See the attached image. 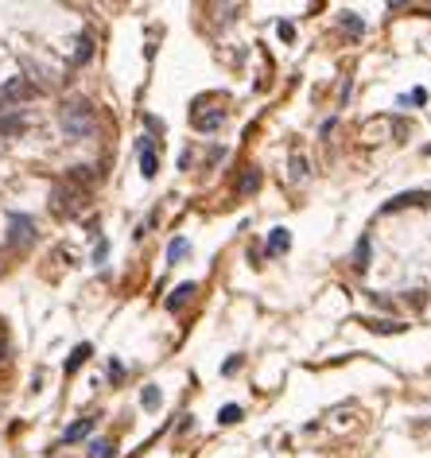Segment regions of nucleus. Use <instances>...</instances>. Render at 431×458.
<instances>
[{
  "instance_id": "obj_1",
  "label": "nucleus",
  "mask_w": 431,
  "mask_h": 458,
  "mask_svg": "<svg viewBox=\"0 0 431 458\" xmlns=\"http://www.w3.org/2000/svg\"><path fill=\"white\" fill-rule=\"evenodd\" d=\"M59 125L67 132V140H89L98 132V113H94V105L86 98H70L59 109Z\"/></svg>"
},
{
  "instance_id": "obj_2",
  "label": "nucleus",
  "mask_w": 431,
  "mask_h": 458,
  "mask_svg": "<svg viewBox=\"0 0 431 458\" xmlns=\"http://www.w3.org/2000/svg\"><path fill=\"white\" fill-rule=\"evenodd\" d=\"M8 245L12 249H31V245H35V222H31L28 214L8 218Z\"/></svg>"
},
{
  "instance_id": "obj_3",
  "label": "nucleus",
  "mask_w": 431,
  "mask_h": 458,
  "mask_svg": "<svg viewBox=\"0 0 431 458\" xmlns=\"http://www.w3.org/2000/svg\"><path fill=\"white\" fill-rule=\"evenodd\" d=\"M51 202H55V210H59V214H78L82 202H86V195H82V191H74V186H67V183H59L55 191H51Z\"/></svg>"
},
{
  "instance_id": "obj_4",
  "label": "nucleus",
  "mask_w": 431,
  "mask_h": 458,
  "mask_svg": "<svg viewBox=\"0 0 431 458\" xmlns=\"http://www.w3.org/2000/svg\"><path fill=\"white\" fill-rule=\"evenodd\" d=\"M159 171V159H156V148H152V136L140 140V175L144 179H156Z\"/></svg>"
},
{
  "instance_id": "obj_5",
  "label": "nucleus",
  "mask_w": 431,
  "mask_h": 458,
  "mask_svg": "<svg viewBox=\"0 0 431 458\" xmlns=\"http://www.w3.org/2000/svg\"><path fill=\"white\" fill-rule=\"evenodd\" d=\"M0 98H4V101H24V98H31V86L24 78H12L8 86L0 89Z\"/></svg>"
},
{
  "instance_id": "obj_6",
  "label": "nucleus",
  "mask_w": 431,
  "mask_h": 458,
  "mask_svg": "<svg viewBox=\"0 0 431 458\" xmlns=\"http://www.w3.org/2000/svg\"><path fill=\"white\" fill-rule=\"evenodd\" d=\"M191 295H195V283H179L175 292L167 295V307H171V311H179V307H186V299H191Z\"/></svg>"
},
{
  "instance_id": "obj_7",
  "label": "nucleus",
  "mask_w": 431,
  "mask_h": 458,
  "mask_svg": "<svg viewBox=\"0 0 431 458\" xmlns=\"http://www.w3.org/2000/svg\"><path fill=\"white\" fill-rule=\"evenodd\" d=\"M288 245H292V234H288V229H272V237H268V253L280 256V253H288Z\"/></svg>"
},
{
  "instance_id": "obj_8",
  "label": "nucleus",
  "mask_w": 431,
  "mask_h": 458,
  "mask_svg": "<svg viewBox=\"0 0 431 458\" xmlns=\"http://www.w3.org/2000/svg\"><path fill=\"white\" fill-rule=\"evenodd\" d=\"M94 59V39L89 35H78L74 39V62H89Z\"/></svg>"
},
{
  "instance_id": "obj_9",
  "label": "nucleus",
  "mask_w": 431,
  "mask_h": 458,
  "mask_svg": "<svg viewBox=\"0 0 431 458\" xmlns=\"http://www.w3.org/2000/svg\"><path fill=\"white\" fill-rule=\"evenodd\" d=\"M338 24H342V28H346V35H353V39H358V35L365 31V24L358 20L353 12H342V16H338Z\"/></svg>"
},
{
  "instance_id": "obj_10",
  "label": "nucleus",
  "mask_w": 431,
  "mask_h": 458,
  "mask_svg": "<svg viewBox=\"0 0 431 458\" xmlns=\"http://www.w3.org/2000/svg\"><path fill=\"white\" fill-rule=\"evenodd\" d=\"M89 353H94V350H89V342H82V346H74V353H70V358H67V373H74V369H78V365H82V361L89 358Z\"/></svg>"
},
{
  "instance_id": "obj_11",
  "label": "nucleus",
  "mask_w": 431,
  "mask_h": 458,
  "mask_svg": "<svg viewBox=\"0 0 431 458\" xmlns=\"http://www.w3.org/2000/svg\"><path fill=\"white\" fill-rule=\"evenodd\" d=\"M140 404H144L148 412H156L159 404H164V396H159V389H156V385H148V389L140 392Z\"/></svg>"
},
{
  "instance_id": "obj_12",
  "label": "nucleus",
  "mask_w": 431,
  "mask_h": 458,
  "mask_svg": "<svg viewBox=\"0 0 431 458\" xmlns=\"http://www.w3.org/2000/svg\"><path fill=\"white\" fill-rule=\"evenodd\" d=\"M353 268H358V272H365V268H369V237H362V241H358V253H353Z\"/></svg>"
},
{
  "instance_id": "obj_13",
  "label": "nucleus",
  "mask_w": 431,
  "mask_h": 458,
  "mask_svg": "<svg viewBox=\"0 0 431 458\" xmlns=\"http://www.w3.org/2000/svg\"><path fill=\"white\" fill-rule=\"evenodd\" d=\"M222 121H226V113H214V117H195V128H198V132H214Z\"/></svg>"
},
{
  "instance_id": "obj_14",
  "label": "nucleus",
  "mask_w": 431,
  "mask_h": 458,
  "mask_svg": "<svg viewBox=\"0 0 431 458\" xmlns=\"http://www.w3.org/2000/svg\"><path fill=\"white\" fill-rule=\"evenodd\" d=\"M288 167H292V179H295V183H307V159L304 156H292V164H288Z\"/></svg>"
},
{
  "instance_id": "obj_15",
  "label": "nucleus",
  "mask_w": 431,
  "mask_h": 458,
  "mask_svg": "<svg viewBox=\"0 0 431 458\" xmlns=\"http://www.w3.org/2000/svg\"><path fill=\"white\" fill-rule=\"evenodd\" d=\"M241 416H245V412L237 408V404H226V408L218 412V423H237V419H241Z\"/></svg>"
},
{
  "instance_id": "obj_16",
  "label": "nucleus",
  "mask_w": 431,
  "mask_h": 458,
  "mask_svg": "<svg viewBox=\"0 0 431 458\" xmlns=\"http://www.w3.org/2000/svg\"><path fill=\"white\" fill-rule=\"evenodd\" d=\"M89 458H113V443H109V439H98V443L89 447Z\"/></svg>"
},
{
  "instance_id": "obj_17",
  "label": "nucleus",
  "mask_w": 431,
  "mask_h": 458,
  "mask_svg": "<svg viewBox=\"0 0 431 458\" xmlns=\"http://www.w3.org/2000/svg\"><path fill=\"white\" fill-rule=\"evenodd\" d=\"M82 435H89V419H82V423H74V428H67V435H62V439H67V443H78Z\"/></svg>"
},
{
  "instance_id": "obj_18",
  "label": "nucleus",
  "mask_w": 431,
  "mask_h": 458,
  "mask_svg": "<svg viewBox=\"0 0 431 458\" xmlns=\"http://www.w3.org/2000/svg\"><path fill=\"white\" fill-rule=\"evenodd\" d=\"M256 186H261V171H249V175L241 179V186H237V191H241V195H253Z\"/></svg>"
},
{
  "instance_id": "obj_19",
  "label": "nucleus",
  "mask_w": 431,
  "mask_h": 458,
  "mask_svg": "<svg viewBox=\"0 0 431 458\" xmlns=\"http://www.w3.org/2000/svg\"><path fill=\"white\" fill-rule=\"evenodd\" d=\"M369 326H373L377 334H396V331H404L401 322H369Z\"/></svg>"
},
{
  "instance_id": "obj_20",
  "label": "nucleus",
  "mask_w": 431,
  "mask_h": 458,
  "mask_svg": "<svg viewBox=\"0 0 431 458\" xmlns=\"http://www.w3.org/2000/svg\"><path fill=\"white\" fill-rule=\"evenodd\" d=\"M183 253H186V241H171V249H167V261L175 264L179 256H183Z\"/></svg>"
},
{
  "instance_id": "obj_21",
  "label": "nucleus",
  "mask_w": 431,
  "mask_h": 458,
  "mask_svg": "<svg viewBox=\"0 0 431 458\" xmlns=\"http://www.w3.org/2000/svg\"><path fill=\"white\" fill-rule=\"evenodd\" d=\"M109 377L121 380V377H125V365H121V361H109Z\"/></svg>"
},
{
  "instance_id": "obj_22",
  "label": "nucleus",
  "mask_w": 431,
  "mask_h": 458,
  "mask_svg": "<svg viewBox=\"0 0 431 458\" xmlns=\"http://www.w3.org/2000/svg\"><path fill=\"white\" fill-rule=\"evenodd\" d=\"M4 353H8V342H4V338H0V358H4Z\"/></svg>"
},
{
  "instance_id": "obj_23",
  "label": "nucleus",
  "mask_w": 431,
  "mask_h": 458,
  "mask_svg": "<svg viewBox=\"0 0 431 458\" xmlns=\"http://www.w3.org/2000/svg\"><path fill=\"white\" fill-rule=\"evenodd\" d=\"M0 264H4V256H0Z\"/></svg>"
}]
</instances>
